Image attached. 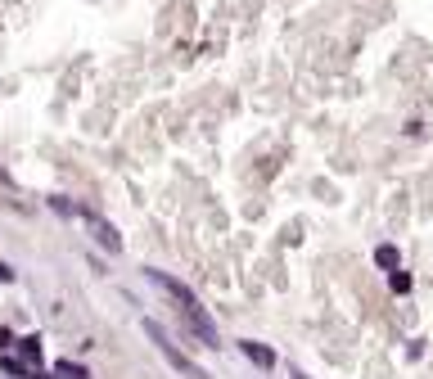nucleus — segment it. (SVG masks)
<instances>
[{"label":"nucleus","mask_w":433,"mask_h":379,"mask_svg":"<svg viewBox=\"0 0 433 379\" xmlns=\"http://www.w3.org/2000/svg\"><path fill=\"white\" fill-rule=\"evenodd\" d=\"M145 280H149V284H158V289L167 293V298H172V303H176V312H181L185 321H190V330H195V334L203 339V347H221V339H216V321L208 316V307L195 298V289H190V284H181L176 276H167V271H145Z\"/></svg>","instance_id":"obj_1"},{"label":"nucleus","mask_w":433,"mask_h":379,"mask_svg":"<svg viewBox=\"0 0 433 379\" xmlns=\"http://www.w3.org/2000/svg\"><path fill=\"white\" fill-rule=\"evenodd\" d=\"M140 325H145V334H149V339H153V347H158V352H162V357H167V361H172V366H176V370H181V375H185V379H212V375H208V370H203V366H195V361L185 357L181 347H176V343H172V339H167V330H162V325H158V321H149V316H145V321H140Z\"/></svg>","instance_id":"obj_2"},{"label":"nucleus","mask_w":433,"mask_h":379,"mask_svg":"<svg viewBox=\"0 0 433 379\" xmlns=\"http://www.w3.org/2000/svg\"><path fill=\"white\" fill-rule=\"evenodd\" d=\"M82 221L90 226V235H95V244H99V249H108V253H122V235H118L113 226H108V221H99L95 212H86Z\"/></svg>","instance_id":"obj_3"},{"label":"nucleus","mask_w":433,"mask_h":379,"mask_svg":"<svg viewBox=\"0 0 433 379\" xmlns=\"http://www.w3.org/2000/svg\"><path fill=\"white\" fill-rule=\"evenodd\" d=\"M239 352H244V361H253L258 370H271V366H275V352H271L267 343H258V339H239Z\"/></svg>","instance_id":"obj_4"},{"label":"nucleus","mask_w":433,"mask_h":379,"mask_svg":"<svg viewBox=\"0 0 433 379\" xmlns=\"http://www.w3.org/2000/svg\"><path fill=\"white\" fill-rule=\"evenodd\" d=\"M375 262H379L384 271H397V267H401V258H397V249H393V244H379V249H375Z\"/></svg>","instance_id":"obj_5"},{"label":"nucleus","mask_w":433,"mask_h":379,"mask_svg":"<svg viewBox=\"0 0 433 379\" xmlns=\"http://www.w3.org/2000/svg\"><path fill=\"white\" fill-rule=\"evenodd\" d=\"M18 352H23V357H27V361H32V366H41V339H36V334L18 339Z\"/></svg>","instance_id":"obj_6"},{"label":"nucleus","mask_w":433,"mask_h":379,"mask_svg":"<svg viewBox=\"0 0 433 379\" xmlns=\"http://www.w3.org/2000/svg\"><path fill=\"white\" fill-rule=\"evenodd\" d=\"M54 375H59V379H90L86 366H77V361H59V366H54Z\"/></svg>","instance_id":"obj_7"},{"label":"nucleus","mask_w":433,"mask_h":379,"mask_svg":"<svg viewBox=\"0 0 433 379\" xmlns=\"http://www.w3.org/2000/svg\"><path fill=\"white\" fill-rule=\"evenodd\" d=\"M388 284H393V293H411V276H406V271H388Z\"/></svg>","instance_id":"obj_8"},{"label":"nucleus","mask_w":433,"mask_h":379,"mask_svg":"<svg viewBox=\"0 0 433 379\" xmlns=\"http://www.w3.org/2000/svg\"><path fill=\"white\" fill-rule=\"evenodd\" d=\"M14 280V267H10V262H0V284H10Z\"/></svg>","instance_id":"obj_9"},{"label":"nucleus","mask_w":433,"mask_h":379,"mask_svg":"<svg viewBox=\"0 0 433 379\" xmlns=\"http://www.w3.org/2000/svg\"><path fill=\"white\" fill-rule=\"evenodd\" d=\"M10 343H18V339H14L10 330H5V325H0V347H10Z\"/></svg>","instance_id":"obj_10"}]
</instances>
